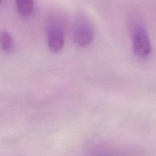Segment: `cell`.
Returning <instances> with one entry per match:
<instances>
[{
    "label": "cell",
    "mask_w": 156,
    "mask_h": 156,
    "mask_svg": "<svg viewBox=\"0 0 156 156\" xmlns=\"http://www.w3.org/2000/svg\"><path fill=\"white\" fill-rule=\"evenodd\" d=\"M73 39L79 47H86L92 41L94 30L89 21L84 17H78L73 28Z\"/></svg>",
    "instance_id": "obj_1"
},
{
    "label": "cell",
    "mask_w": 156,
    "mask_h": 156,
    "mask_svg": "<svg viewBox=\"0 0 156 156\" xmlns=\"http://www.w3.org/2000/svg\"><path fill=\"white\" fill-rule=\"evenodd\" d=\"M47 42L50 50L53 53H58L64 47L65 37L62 27L59 24H52L48 28Z\"/></svg>",
    "instance_id": "obj_3"
},
{
    "label": "cell",
    "mask_w": 156,
    "mask_h": 156,
    "mask_svg": "<svg viewBox=\"0 0 156 156\" xmlns=\"http://www.w3.org/2000/svg\"><path fill=\"white\" fill-rule=\"evenodd\" d=\"M0 47L5 53H11L14 49L13 39L10 34L6 30L0 32Z\"/></svg>",
    "instance_id": "obj_5"
},
{
    "label": "cell",
    "mask_w": 156,
    "mask_h": 156,
    "mask_svg": "<svg viewBox=\"0 0 156 156\" xmlns=\"http://www.w3.org/2000/svg\"><path fill=\"white\" fill-rule=\"evenodd\" d=\"M17 10L23 17H27L34 9V0H16Z\"/></svg>",
    "instance_id": "obj_4"
},
{
    "label": "cell",
    "mask_w": 156,
    "mask_h": 156,
    "mask_svg": "<svg viewBox=\"0 0 156 156\" xmlns=\"http://www.w3.org/2000/svg\"><path fill=\"white\" fill-rule=\"evenodd\" d=\"M133 44L134 52L139 57H146L151 53V43L146 28L136 25L133 30Z\"/></svg>",
    "instance_id": "obj_2"
},
{
    "label": "cell",
    "mask_w": 156,
    "mask_h": 156,
    "mask_svg": "<svg viewBox=\"0 0 156 156\" xmlns=\"http://www.w3.org/2000/svg\"><path fill=\"white\" fill-rule=\"evenodd\" d=\"M0 2H1V0H0Z\"/></svg>",
    "instance_id": "obj_6"
}]
</instances>
